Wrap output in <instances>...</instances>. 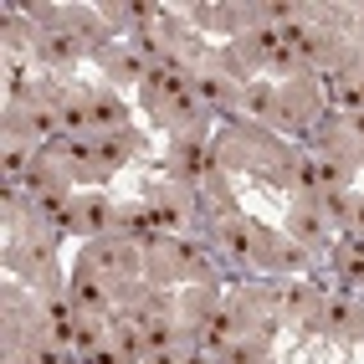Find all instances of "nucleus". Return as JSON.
I'll use <instances>...</instances> for the list:
<instances>
[{
	"mask_svg": "<svg viewBox=\"0 0 364 364\" xmlns=\"http://www.w3.org/2000/svg\"><path fill=\"white\" fill-rule=\"evenodd\" d=\"M57 124H62V113H57V108H31V113H26V134H31V139L57 134Z\"/></svg>",
	"mask_w": 364,
	"mask_h": 364,
	"instance_id": "16",
	"label": "nucleus"
},
{
	"mask_svg": "<svg viewBox=\"0 0 364 364\" xmlns=\"http://www.w3.org/2000/svg\"><path fill=\"white\" fill-rule=\"evenodd\" d=\"M87 103H92V129H103V134H118V129H124L129 108L118 103V98H108V92H103V98H87Z\"/></svg>",
	"mask_w": 364,
	"mask_h": 364,
	"instance_id": "7",
	"label": "nucleus"
},
{
	"mask_svg": "<svg viewBox=\"0 0 364 364\" xmlns=\"http://www.w3.org/2000/svg\"><path fill=\"white\" fill-rule=\"evenodd\" d=\"M72 226L98 241V236H108V231L118 236V215H113V205H108L103 196H92V200H77V205H72Z\"/></svg>",
	"mask_w": 364,
	"mask_h": 364,
	"instance_id": "2",
	"label": "nucleus"
},
{
	"mask_svg": "<svg viewBox=\"0 0 364 364\" xmlns=\"http://www.w3.org/2000/svg\"><path fill=\"white\" fill-rule=\"evenodd\" d=\"M36 57L41 62H77L82 57V36L72 26H52V31L36 36Z\"/></svg>",
	"mask_w": 364,
	"mask_h": 364,
	"instance_id": "4",
	"label": "nucleus"
},
{
	"mask_svg": "<svg viewBox=\"0 0 364 364\" xmlns=\"http://www.w3.org/2000/svg\"><path fill=\"white\" fill-rule=\"evenodd\" d=\"M354 231H364V200L354 205Z\"/></svg>",
	"mask_w": 364,
	"mask_h": 364,
	"instance_id": "26",
	"label": "nucleus"
},
{
	"mask_svg": "<svg viewBox=\"0 0 364 364\" xmlns=\"http://www.w3.org/2000/svg\"><path fill=\"white\" fill-rule=\"evenodd\" d=\"M262 359H267L262 338H231V349H226V364H262Z\"/></svg>",
	"mask_w": 364,
	"mask_h": 364,
	"instance_id": "14",
	"label": "nucleus"
},
{
	"mask_svg": "<svg viewBox=\"0 0 364 364\" xmlns=\"http://www.w3.org/2000/svg\"><path fill=\"white\" fill-rule=\"evenodd\" d=\"M354 196H349V190H323V196H318V210L328 215V221H338V226H354Z\"/></svg>",
	"mask_w": 364,
	"mask_h": 364,
	"instance_id": "8",
	"label": "nucleus"
},
{
	"mask_svg": "<svg viewBox=\"0 0 364 364\" xmlns=\"http://www.w3.org/2000/svg\"><path fill=\"white\" fill-rule=\"evenodd\" d=\"M277 98L282 92H272V87H247L241 92V103H247L252 118H277Z\"/></svg>",
	"mask_w": 364,
	"mask_h": 364,
	"instance_id": "11",
	"label": "nucleus"
},
{
	"mask_svg": "<svg viewBox=\"0 0 364 364\" xmlns=\"http://www.w3.org/2000/svg\"><path fill=\"white\" fill-rule=\"evenodd\" d=\"M287 226H293V236L303 241V247H318V241L328 236V226H323V210H318V200H298L293 205V221H287Z\"/></svg>",
	"mask_w": 364,
	"mask_h": 364,
	"instance_id": "5",
	"label": "nucleus"
},
{
	"mask_svg": "<svg viewBox=\"0 0 364 364\" xmlns=\"http://www.w3.org/2000/svg\"><path fill=\"white\" fill-rule=\"evenodd\" d=\"M57 113H62V129H67V134H77V129H92V103H82V98L62 103Z\"/></svg>",
	"mask_w": 364,
	"mask_h": 364,
	"instance_id": "15",
	"label": "nucleus"
},
{
	"mask_svg": "<svg viewBox=\"0 0 364 364\" xmlns=\"http://www.w3.org/2000/svg\"><path fill=\"white\" fill-rule=\"evenodd\" d=\"M87 364H124V359L108 354V349H92V354H87Z\"/></svg>",
	"mask_w": 364,
	"mask_h": 364,
	"instance_id": "22",
	"label": "nucleus"
},
{
	"mask_svg": "<svg viewBox=\"0 0 364 364\" xmlns=\"http://www.w3.org/2000/svg\"><path fill=\"white\" fill-rule=\"evenodd\" d=\"M82 267H92L98 277H108V287H118V277H134L139 272V257H134V247L124 236H98L82 252Z\"/></svg>",
	"mask_w": 364,
	"mask_h": 364,
	"instance_id": "1",
	"label": "nucleus"
},
{
	"mask_svg": "<svg viewBox=\"0 0 364 364\" xmlns=\"http://www.w3.org/2000/svg\"><path fill=\"white\" fill-rule=\"evenodd\" d=\"M349 129H354V139H364V108H359V113L349 118Z\"/></svg>",
	"mask_w": 364,
	"mask_h": 364,
	"instance_id": "24",
	"label": "nucleus"
},
{
	"mask_svg": "<svg viewBox=\"0 0 364 364\" xmlns=\"http://www.w3.org/2000/svg\"><path fill=\"white\" fill-rule=\"evenodd\" d=\"M226 252H231V257H247V252H252V241H247V226H236V221L226 226Z\"/></svg>",
	"mask_w": 364,
	"mask_h": 364,
	"instance_id": "20",
	"label": "nucleus"
},
{
	"mask_svg": "<svg viewBox=\"0 0 364 364\" xmlns=\"http://www.w3.org/2000/svg\"><path fill=\"white\" fill-rule=\"evenodd\" d=\"M190 87H196L200 98H210V103H221V98H226V82H221V77H196Z\"/></svg>",
	"mask_w": 364,
	"mask_h": 364,
	"instance_id": "21",
	"label": "nucleus"
},
{
	"mask_svg": "<svg viewBox=\"0 0 364 364\" xmlns=\"http://www.w3.org/2000/svg\"><path fill=\"white\" fill-rule=\"evenodd\" d=\"M175 159H180V175H185V180H200V175H210V154L200 149V144H180V149H175Z\"/></svg>",
	"mask_w": 364,
	"mask_h": 364,
	"instance_id": "10",
	"label": "nucleus"
},
{
	"mask_svg": "<svg viewBox=\"0 0 364 364\" xmlns=\"http://www.w3.org/2000/svg\"><path fill=\"white\" fill-rule=\"evenodd\" d=\"M108 298H113L108 277H98L92 267H77V272H72V303H77V308L103 313V308H108Z\"/></svg>",
	"mask_w": 364,
	"mask_h": 364,
	"instance_id": "3",
	"label": "nucleus"
},
{
	"mask_svg": "<svg viewBox=\"0 0 364 364\" xmlns=\"http://www.w3.org/2000/svg\"><path fill=\"white\" fill-rule=\"evenodd\" d=\"M169 252L180 257V267H190V272H200L205 267V252L196 247V241H180V236H169Z\"/></svg>",
	"mask_w": 364,
	"mask_h": 364,
	"instance_id": "17",
	"label": "nucleus"
},
{
	"mask_svg": "<svg viewBox=\"0 0 364 364\" xmlns=\"http://www.w3.org/2000/svg\"><path fill=\"white\" fill-rule=\"evenodd\" d=\"M149 364H180L175 354H149Z\"/></svg>",
	"mask_w": 364,
	"mask_h": 364,
	"instance_id": "25",
	"label": "nucleus"
},
{
	"mask_svg": "<svg viewBox=\"0 0 364 364\" xmlns=\"http://www.w3.org/2000/svg\"><path fill=\"white\" fill-rule=\"evenodd\" d=\"M139 149V144H134V134H124V129H118V134H98V139H92V154H98V164H129V154Z\"/></svg>",
	"mask_w": 364,
	"mask_h": 364,
	"instance_id": "6",
	"label": "nucleus"
},
{
	"mask_svg": "<svg viewBox=\"0 0 364 364\" xmlns=\"http://www.w3.org/2000/svg\"><path fill=\"white\" fill-rule=\"evenodd\" d=\"M354 323V303L349 298H328L318 308V328H349Z\"/></svg>",
	"mask_w": 364,
	"mask_h": 364,
	"instance_id": "12",
	"label": "nucleus"
},
{
	"mask_svg": "<svg viewBox=\"0 0 364 364\" xmlns=\"http://www.w3.org/2000/svg\"><path fill=\"white\" fill-rule=\"evenodd\" d=\"M205 349H231V318L226 313H215L210 328H205Z\"/></svg>",
	"mask_w": 364,
	"mask_h": 364,
	"instance_id": "19",
	"label": "nucleus"
},
{
	"mask_svg": "<svg viewBox=\"0 0 364 364\" xmlns=\"http://www.w3.org/2000/svg\"><path fill=\"white\" fill-rule=\"evenodd\" d=\"M180 364H210V359H205V349H190V354H180Z\"/></svg>",
	"mask_w": 364,
	"mask_h": 364,
	"instance_id": "23",
	"label": "nucleus"
},
{
	"mask_svg": "<svg viewBox=\"0 0 364 364\" xmlns=\"http://www.w3.org/2000/svg\"><path fill=\"white\" fill-rule=\"evenodd\" d=\"M144 344H149V354H169V349H175V323L149 318V323H144Z\"/></svg>",
	"mask_w": 364,
	"mask_h": 364,
	"instance_id": "13",
	"label": "nucleus"
},
{
	"mask_svg": "<svg viewBox=\"0 0 364 364\" xmlns=\"http://www.w3.org/2000/svg\"><path fill=\"white\" fill-rule=\"evenodd\" d=\"M31 154H26V144H21V139H11V149H6V175L16 180V175H31Z\"/></svg>",
	"mask_w": 364,
	"mask_h": 364,
	"instance_id": "18",
	"label": "nucleus"
},
{
	"mask_svg": "<svg viewBox=\"0 0 364 364\" xmlns=\"http://www.w3.org/2000/svg\"><path fill=\"white\" fill-rule=\"evenodd\" d=\"M26 359H31V364H77V359L67 354V344H57V338H31V344H26Z\"/></svg>",
	"mask_w": 364,
	"mask_h": 364,
	"instance_id": "9",
	"label": "nucleus"
}]
</instances>
